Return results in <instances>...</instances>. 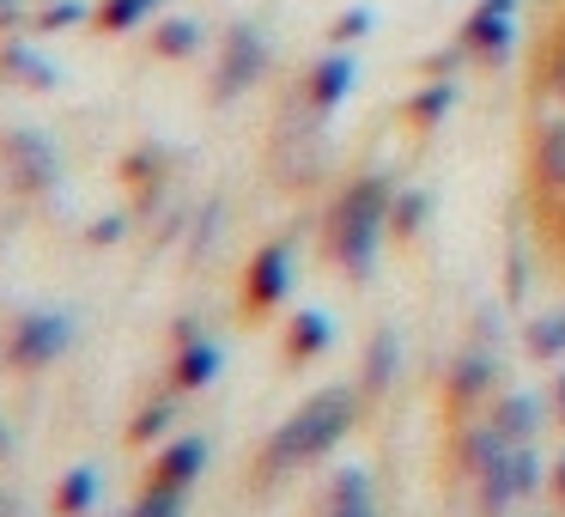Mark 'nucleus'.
<instances>
[{"label":"nucleus","mask_w":565,"mask_h":517,"mask_svg":"<svg viewBox=\"0 0 565 517\" xmlns=\"http://www.w3.org/2000/svg\"><path fill=\"white\" fill-rule=\"evenodd\" d=\"M390 208H395L390 177H353L341 189V201L329 208V256L347 268V281H371L377 244L390 232Z\"/></svg>","instance_id":"nucleus-1"},{"label":"nucleus","mask_w":565,"mask_h":517,"mask_svg":"<svg viewBox=\"0 0 565 517\" xmlns=\"http://www.w3.org/2000/svg\"><path fill=\"white\" fill-rule=\"evenodd\" d=\"M353 420H359V390L329 383V390H317V395H310V402L268 439L262 468H268V475H286V468H298V463H317V456H329L334 444L353 432Z\"/></svg>","instance_id":"nucleus-2"},{"label":"nucleus","mask_w":565,"mask_h":517,"mask_svg":"<svg viewBox=\"0 0 565 517\" xmlns=\"http://www.w3.org/2000/svg\"><path fill=\"white\" fill-rule=\"evenodd\" d=\"M67 347H74V317H67V310H31V317H19L7 359L25 366V371H38V366H55Z\"/></svg>","instance_id":"nucleus-3"},{"label":"nucleus","mask_w":565,"mask_h":517,"mask_svg":"<svg viewBox=\"0 0 565 517\" xmlns=\"http://www.w3.org/2000/svg\"><path fill=\"white\" fill-rule=\"evenodd\" d=\"M511 50H516V0H480L462 25V55L499 67Z\"/></svg>","instance_id":"nucleus-4"},{"label":"nucleus","mask_w":565,"mask_h":517,"mask_svg":"<svg viewBox=\"0 0 565 517\" xmlns=\"http://www.w3.org/2000/svg\"><path fill=\"white\" fill-rule=\"evenodd\" d=\"M268 74V43H262L256 25H232L225 31V50H220V98H237V92H249L256 80Z\"/></svg>","instance_id":"nucleus-5"},{"label":"nucleus","mask_w":565,"mask_h":517,"mask_svg":"<svg viewBox=\"0 0 565 517\" xmlns=\"http://www.w3.org/2000/svg\"><path fill=\"white\" fill-rule=\"evenodd\" d=\"M0 159H7V177L19 189H50L55 183V147L38 135V128H19V135L0 140Z\"/></svg>","instance_id":"nucleus-6"},{"label":"nucleus","mask_w":565,"mask_h":517,"mask_svg":"<svg viewBox=\"0 0 565 517\" xmlns=\"http://www.w3.org/2000/svg\"><path fill=\"white\" fill-rule=\"evenodd\" d=\"M286 293H292V244L256 250V262H249V286H244L249 310H274Z\"/></svg>","instance_id":"nucleus-7"},{"label":"nucleus","mask_w":565,"mask_h":517,"mask_svg":"<svg viewBox=\"0 0 565 517\" xmlns=\"http://www.w3.org/2000/svg\"><path fill=\"white\" fill-rule=\"evenodd\" d=\"M353 80H359V62H353L347 50L322 55V62L310 67V80H305V98H310V110H317V116L341 110V104H347V92H353Z\"/></svg>","instance_id":"nucleus-8"},{"label":"nucleus","mask_w":565,"mask_h":517,"mask_svg":"<svg viewBox=\"0 0 565 517\" xmlns=\"http://www.w3.org/2000/svg\"><path fill=\"white\" fill-rule=\"evenodd\" d=\"M225 354L220 341H207V335H195V341L177 347V366H171V390H207L213 378H220Z\"/></svg>","instance_id":"nucleus-9"},{"label":"nucleus","mask_w":565,"mask_h":517,"mask_svg":"<svg viewBox=\"0 0 565 517\" xmlns=\"http://www.w3.org/2000/svg\"><path fill=\"white\" fill-rule=\"evenodd\" d=\"M475 481H480V511H487V517H504V511H511V505L523 499V487H516V444H511L504 456H492V463L480 468Z\"/></svg>","instance_id":"nucleus-10"},{"label":"nucleus","mask_w":565,"mask_h":517,"mask_svg":"<svg viewBox=\"0 0 565 517\" xmlns=\"http://www.w3.org/2000/svg\"><path fill=\"white\" fill-rule=\"evenodd\" d=\"M492 378H499L492 354H487V347H468V354L450 366V402H456V408H475L480 395L492 390Z\"/></svg>","instance_id":"nucleus-11"},{"label":"nucleus","mask_w":565,"mask_h":517,"mask_svg":"<svg viewBox=\"0 0 565 517\" xmlns=\"http://www.w3.org/2000/svg\"><path fill=\"white\" fill-rule=\"evenodd\" d=\"M201 468H207V439H171V444H164V456H159V475H152V481L189 493V487L201 481Z\"/></svg>","instance_id":"nucleus-12"},{"label":"nucleus","mask_w":565,"mask_h":517,"mask_svg":"<svg viewBox=\"0 0 565 517\" xmlns=\"http://www.w3.org/2000/svg\"><path fill=\"white\" fill-rule=\"evenodd\" d=\"M395 371H402V335L395 329H377L365 347V378H359V390L365 395H383L395 383Z\"/></svg>","instance_id":"nucleus-13"},{"label":"nucleus","mask_w":565,"mask_h":517,"mask_svg":"<svg viewBox=\"0 0 565 517\" xmlns=\"http://www.w3.org/2000/svg\"><path fill=\"white\" fill-rule=\"evenodd\" d=\"M535 177L541 189H553V196H565V116H547L535 135Z\"/></svg>","instance_id":"nucleus-14"},{"label":"nucleus","mask_w":565,"mask_h":517,"mask_svg":"<svg viewBox=\"0 0 565 517\" xmlns=\"http://www.w3.org/2000/svg\"><path fill=\"white\" fill-rule=\"evenodd\" d=\"M492 426H499L511 444H535V432H541V395H529V390L504 395V402L492 408Z\"/></svg>","instance_id":"nucleus-15"},{"label":"nucleus","mask_w":565,"mask_h":517,"mask_svg":"<svg viewBox=\"0 0 565 517\" xmlns=\"http://www.w3.org/2000/svg\"><path fill=\"white\" fill-rule=\"evenodd\" d=\"M329 517H377V493H371L365 468H341V475H334Z\"/></svg>","instance_id":"nucleus-16"},{"label":"nucleus","mask_w":565,"mask_h":517,"mask_svg":"<svg viewBox=\"0 0 565 517\" xmlns=\"http://www.w3.org/2000/svg\"><path fill=\"white\" fill-rule=\"evenodd\" d=\"M98 487H104V481H98V468H92V463L67 468L62 487H55V511H62V517H86L92 505H98Z\"/></svg>","instance_id":"nucleus-17"},{"label":"nucleus","mask_w":565,"mask_h":517,"mask_svg":"<svg viewBox=\"0 0 565 517\" xmlns=\"http://www.w3.org/2000/svg\"><path fill=\"white\" fill-rule=\"evenodd\" d=\"M329 341H334V323L322 317V310H298L292 329H286V354L292 359H317Z\"/></svg>","instance_id":"nucleus-18"},{"label":"nucleus","mask_w":565,"mask_h":517,"mask_svg":"<svg viewBox=\"0 0 565 517\" xmlns=\"http://www.w3.org/2000/svg\"><path fill=\"white\" fill-rule=\"evenodd\" d=\"M0 74H13L19 86H38V92H50V86H55V67L43 62V55L31 50V43H7V50H0Z\"/></svg>","instance_id":"nucleus-19"},{"label":"nucleus","mask_w":565,"mask_h":517,"mask_svg":"<svg viewBox=\"0 0 565 517\" xmlns=\"http://www.w3.org/2000/svg\"><path fill=\"white\" fill-rule=\"evenodd\" d=\"M164 0H104L98 7V31H140Z\"/></svg>","instance_id":"nucleus-20"},{"label":"nucleus","mask_w":565,"mask_h":517,"mask_svg":"<svg viewBox=\"0 0 565 517\" xmlns=\"http://www.w3.org/2000/svg\"><path fill=\"white\" fill-rule=\"evenodd\" d=\"M523 341H529V354H535V359H565V310L535 317V323L523 329Z\"/></svg>","instance_id":"nucleus-21"},{"label":"nucleus","mask_w":565,"mask_h":517,"mask_svg":"<svg viewBox=\"0 0 565 517\" xmlns=\"http://www.w3.org/2000/svg\"><path fill=\"white\" fill-rule=\"evenodd\" d=\"M177 395H183V390H171V395H159V402H147V408H140V420L128 426V439H135V444L164 439V432H171V420H177Z\"/></svg>","instance_id":"nucleus-22"},{"label":"nucleus","mask_w":565,"mask_h":517,"mask_svg":"<svg viewBox=\"0 0 565 517\" xmlns=\"http://www.w3.org/2000/svg\"><path fill=\"white\" fill-rule=\"evenodd\" d=\"M426 213H431L426 189H402V196H395V208H390V232L395 238H414L419 225H426Z\"/></svg>","instance_id":"nucleus-23"},{"label":"nucleus","mask_w":565,"mask_h":517,"mask_svg":"<svg viewBox=\"0 0 565 517\" xmlns=\"http://www.w3.org/2000/svg\"><path fill=\"white\" fill-rule=\"evenodd\" d=\"M152 43H159V55H177V62H183V55L201 50V25H195V19H164Z\"/></svg>","instance_id":"nucleus-24"},{"label":"nucleus","mask_w":565,"mask_h":517,"mask_svg":"<svg viewBox=\"0 0 565 517\" xmlns=\"http://www.w3.org/2000/svg\"><path fill=\"white\" fill-rule=\"evenodd\" d=\"M183 499H189L183 487H164V481H152V487L140 493V505H135L128 517H183Z\"/></svg>","instance_id":"nucleus-25"},{"label":"nucleus","mask_w":565,"mask_h":517,"mask_svg":"<svg viewBox=\"0 0 565 517\" xmlns=\"http://www.w3.org/2000/svg\"><path fill=\"white\" fill-rule=\"evenodd\" d=\"M450 98H456V86H450V80H431V86L414 98V123H419V128L444 123V110H450Z\"/></svg>","instance_id":"nucleus-26"},{"label":"nucleus","mask_w":565,"mask_h":517,"mask_svg":"<svg viewBox=\"0 0 565 517\" xmlns=\"http://www.w3.org/2000/svg\"><path fill=\"white\" fill-rule=\"evenodd\" d=\"M79 19H86V7H79V0H55L50 13L31 19V31H62V25H79Z\"/></svg>","instance_id":"nucleus-27"},{"label":"nucleus","mask_w":565,"mask_h":517,"mask_svg":"<svg viewBox=\"0 0 565 517\" xmlns=\"http://www.w3.org/2000/svg\"><path fill=\"white\" fill-rule=\"evenodd\" d=\"M371 31V7H347L341 19H334V43H359Z\"/></svg>","instance_id":"nucleus-28"},{"label":"nucleus","mask_w":565,"mask_h":517,"mask_svg":"<svg viewBox=\"0 0 565 517\" xmlns=\"http://www.w3.org/2000/svg\"><path fill=\"white\" fill-rule=\"evenodd\" d=\"M516 487H523V499L541 487V456H535V444H516Z\"/></svg>","instance_id":"nucleus-29"},{"label":"nucleus","mask_w":565,"mask_h":517,"mask_svg":"<svg viewBox=\"0 0 565 517\" xmlns=\"http://www.w3.org/2000/svg\"><path fill=\"white\" fill-rule=\"evenodd\" d=\"M122 232H128V220H122V213H110V220H98V225H92V244H116Z\"/></svg>","instance_id":"nucleus-30"},{"label":"nucleus","mask_w":565,"mask_h":517,"mask_svg":"<svg viewBox=\"0 0 565 517\" xmlns=\"http://www.w3.org/2000/svg\"><path fill=\"white\" fill-rule=\"evenodd\" d=\"M25 25V0H0V31H19Z\"/></svg>","instance_id":"nucleus-31"},{"label":"nucleus","mask_w":565,"mask_h":517,"mask_svg":"<svg viewBox=\"0 0 565 517\" xmlns=\"http://www.w3.org/2000/svg\"><path fill=\"white\" fill-rule=\"evenodd\" d=\"M523 286H529V268H523V256H516V262H511V274H504V293L523 298Z\"/></svg>","instance_id":"nucleus-32"},{"label":"nucleus","mask_w":565,"mask_h":517,"mask_svg":"<svg viewBox=\"0 0 565 517\" xmlns=\"http://www.w3.org/2000/svg\"><path fill=\"white\" fill-rule=\"evenodd\" d=\"M547 80H553V92H559V104H565V55H553V74Z\"/></svg>","instance_id":"nucleus-33"},{"label":"nucleus","mask_w":565,"mask_h":517,"mask_svg":"<svg viewBox=\"0 0 565 517\" xmlns=\"http://www.w3.org/2000/svg\"><path fill=\"white\" fill-rule=\"evenodd\" d=\"M553 493H559V499H565V456H559V463H553Z\"/></svg>","instance_id":"nucleus-34"},{"label":"nucleus","mask_w":565,"mask_h":517,"mask_svg":"<svg viewBox=\"0 0 565 517\" xmlns=\"http://www.w3.org/2000/svg\"><path fill=\"white\" fill-rule=\"evenodd\" d=\"M553 402H559V420H565V371H559V383H553Z\"/></svg>","instance_id":"nucleus-35"},{"label":"nucleus","mask_w":565,"mask_h":517,"mask_svg":"<svg viewBox=\"0 0 565 517\" xmlns=\"http://www.w3.org/2000/svg\"><path fill=\"white\" fill-rule=\"evenodd\" d=\"M559 55H565V25H559Z\"/></svg>","instance_id":"nucleus-36"}]
</instances>
